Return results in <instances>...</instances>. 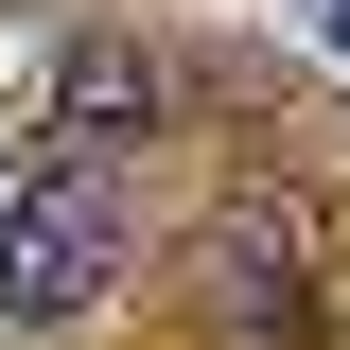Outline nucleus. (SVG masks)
Segmentation results:
<instances>
[{"instance_id":"f257e3e1","label":"nucleus","mask_w":350,"mask_h":350,"mask_svg":"<svg viewBox=\"0 0 350 350\" xmlns=\"http://www.w3.org/2000/svg\"><path fill=\"white\" fill-rule=\"evenodd\" d=\"M123 262H140V193H123V175H70V158H53V175L0 193V315H18V333L105 315Z\"/></svg>"},{"instance_id":"7ed1b4c3","label":"nucleus","mask_w":350,"mask_h":350,"mask_svg":"<svg viewBox=\"0 0 350 350\" xmlns=\"http://www.w3.org/2000/svg\"><path fill=\"white\" fill-rule=\"evenodd\" d=\"M158 105H175V70L140 36H70V53H53V158H70V175H105L123 140H158Z\"/></svg>"},{"instance_id":"f03ea898","label":"nucleus","mask_w":350,"mask_h":350,"mask_svg":"<svg viewBox=\"0 0 350 350\" xmlns=\"http://www.w3.org/2000/svg\"><path fill=\"white\" fill-rule=\"evenodd\" d=\"M298 298H315V228L298 211H211V245H193V315L211 333H298Z\"/></svg>"},{"instance_id":"20e7f679","label":"nucleus","mask_w":350,"mask_h":350,"mask_svg":"<svg viewBox=\"0 0 350 350\" xmlns=\"http://www.w3.org/2000/svg\"><path fill=\"white\" fill-rule=\"evenodd\" d=\"M333 36H350V0H333Z\"/></svg>"}]
</instances>
